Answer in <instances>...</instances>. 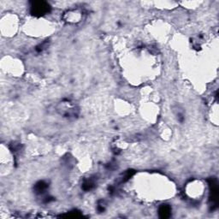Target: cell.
I'll use <instances>...</instances> for the list:
<instances>
[{
    "label": "cell",
    "instance_id": "cell-1",
    "mask_svg": "<svg viewBox=\"0 0 219 219\" xmlns=\"http://www.w3.org/2000/svg\"><path fill=\"white\" fill-rule=\"evenodd\" d=\"M50 11V5L45 1H35L31 4V13L35 16H41Z\"/></svg>",
    "mask_w": 219,
    "mask_h": 219
},
{
    "label": "cell",
    "instance_id": "cell-2",
    "mask_svg": "<svg viewBox=\"0 0 219 219\" xmlns=\"http://www.w3.org/2000/svg\"><path fill=\"white\" fill-rule=\"evenodd\" d=\"M170 212V208L168 205H162L160 207V209H159V213H160V215H161L162 218H167V217H169Z\"/></svg>",
    "mask_w": 219,
    "mask_h": 219
},
{
    "label": "cell",
    "instance_id": "cell-3",
    "mask_svg": "<svg viewBox=\"0 0 219 219\" xmlns=\"http://www.w3.org/2000/svg\"><path fill=\"white\" fill-rule=\"evenodd\" d=\"M46 187H47V185L44 182H40L36 185V189L38 192H43Z\"/></svg>",
    "mask_w": 219,
    "mask_h": 219
}]
</instances>
